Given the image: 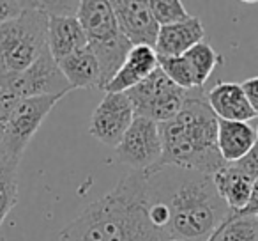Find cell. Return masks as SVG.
I'll list each match as a JSON object with an SVG mask.
<instances>
[{"label": "cell", "instance_id": "f546056e", "mask_svg": "<svg viewBox=\"0 0 258 241\" xmlns=\"http://www.w3.org/2000/svg\"><path fill=\"white\" fill-rule=\"evenodd\" d=\"M256 142H258V128H256Z\"/></svg>", "mask_w": 258, "mask_h": 241}, {"label": "cell", "instance_id": "ac0fdd59", "mask_svg": "<svg viewBox=\"0 0 258 241\" xmlns=\"http://www.w3.org/2000/svg\"><path fill=\"white\" fill-rule=\"evenodd\" d=\"M62 75L71 89H97L99 90V66L92 50L85 46L57 62Z\"/></svg>", "mask_w": 258, "mask_h": 241}, {"label": "cell", "instance_id": "cb8c5ba5", "mask_svg": "<svg viewBox=\"0 0 258 241\" xmlns=\"http://www.w3.org/2000/svg\"><path fill=\"white\" fill-rule=\"evenodd\" d=\"M147 4L159 27L173 25L191 16L180 0H149Z\"/></svg>", "mask_w": 258, "mask_h": 241}, {"label": "cell", "instance_id": "8fae6325", "mask_svg": "<svg viewBox=\"0 0 258 241\" xmlns=\"http://www.w3.org/2000/svg\"><path fill=\"white\" fill-rule=\"evenodd\" d=\"M85 46H89V39L76 15L48 13V50L55 61H62Z\"/></svg>", "mask_w": 258, "mask_h": 241}, {"label": "cell", "instance_id": "7402d4cb", "mask_svg": "<svg viewBox=\"0 0 258 241\" xmlns=\"http://www.w3.org/2000/svg\"><path fill=\"white\" fill-rule=\"evenodd\" d=\"M182 57L189 62L191 69H193L198 89H202V87L205 85V82H207L209 76L212 75L214 68L219 64V61H221L218 52H216L207 41H202V43L195 44V46L189 48Z\"/></svg>", "mask_w": 258, "mask_h": 241}, {"label": "cell", "instance_id": "3957f363", "mask_svg": "<svg viewBox=\"0 0 258 241\" xmlns=\"http://www.w3.org/2000/svg\"><path fill=\"white\" fill-rule=\"evenodd\" d=\"M159 130L163 156L154 169L172 165L214 176L226 165L218 151V117L200 89L189 90L179 114L159 124Z\"/></svg>", "mask_w": 258, "mask_h": 241}, {"label": "cell", "instance_id": "9c48e42d", "mask_svg": "<svg viewBox=\"0 0 258 241\" xmlns=\"http://www.w3.org/2000/svg\"><path fill=\"white\" fill-rule=\"evenodd\" d=\"M133 119V105L124 92H106L90 117L89 131L101 144L117 148Z\"/></svg>", "mask_w": 258, "mask_h": 241}, {"label": "cell", "instance_id": "5b68a950", "mask_svg": "<svg viewBox=\"0 0 258 241\" xmlns=\"http://www.w3.org/2000/svg\"><path fill=\"white\" fill-rule=\"evenodd\" d=\"M187 92L189 90L177 87L158 66L152 75L124 94L133 105L135 117H147L163 124L179 114Z\"/></svg>", "mask_w": 258, "mask_h": 241}, {"label": "cell", "instance_id": "7c38bea8", "mask_svg": "<svg viewBox=\"0 0 258 241\" xmlns=\"http://www.w3.org/2000/svg\"><path fill=\"white\" fill-rule=\"evenodd\" d=\"M205 37V27L198 16H189L173 25L159 27L156 54L158 57H180Z\"/></svg>", "mask_w": 258, "mask_h": 241}, {"label": "cell", "instance_id": "e0dca14e", "mask_svg": "<svg viewBox=\"0 0 258 241\" xmlns=\"http://www.w3.org/2000/svg\"><path fill=\"white\" fill-rule=\"evenodd\" d=\"M212 181L218 188V194L232 211H242L246 208L253 188V179L249 176L237 169L233 163H226L212 176Z\"/></svg>", "mask_w": 258, "mask_h": 241}, {"label": "cell", "instance_id": "484cf974", "mask_svg": "<svg viewBox=\"0 0 258 241\" xmlns=\"http://www.w3.org/2000/svg\"><path fill=\"white\" fill-rule=\"evenodd\" d=\"M240 85H242V90L246 94V100L249 103L251 110L254 112V115H258V76H251V78L244 80Z\"/></svg>", "mask_w": 258, "mask_h": 241}, {"label": "cell", "instance_id": "8992f818", "mask_svg": "<svg viewBox=\"0 0 258 241\" xmlns=\"http://www.w3.org/2000/svg\"><path fill=\"white\" fill-rule=\"evenodd\" d=\"M0 89L11 92L18 100L36 96H66L73 90L48 48L29 69L16 75L0 76Z\"/></svg>", "mask_w": 258, "mask_h": 241}, {"label": "cell", "instance_id": "2e32d148", "mask_svg": "<svg viewBox=\"0 0 258 241\" xmlns=\"http://www.w3.org/2000/svg\"><path fill=\"white\" fill-rule=\"evenodd\" d=\"M256 144V128L249 123L218 119V151L225 163H237Z\"/></svg>", "mask_w": 258, "mask_h": 241}, {"label": "cell", "instance_id": "4316f807", "mask_svg": "<svg viewBox=\"0 0 258 241\" xmlns=\"http://www.w3.org/2000/svg\"><path fill=\"white\" fill-rule=\"evenodd\" d=\"M27 2H4L0 0V25H4L11 18L18 16L23 11Z\"/></svg>", "mask_w": 258, "mask_h": 241}, {"label": "cell", "instance_id": "5bb4252c", "mask_svg": "<svg viewBox=\"0 0 258 241\" xmlns=\"http://www.w3.org/2000/svg\"><path fill=\"white\" fill-rule=\"evenodd\" d=\"M158 69V54L151 46H133L125 57L122 68L110 83L104 87L106 92H127L149 75Z\"/></svg>", "mask_w": 258, "mask_h": 241}, {"label": "cell", "instance_id": "9a60e30c", "mask_svg": "<svg viewBox=\"0 0 258 241\" xmlns=\"http://www.w3.org/2000/svg\"><path fill=\"white\" fill-rule=\"evenodd\" d=\"M76 18L89 39V44L108 41L120 34L110 2L83 0L76 9Z\"/></svg>", "mask_w": 258, "mask_h": 241}, {"label": "cell", "instance_id": "277c9868", "mask_svg": "<svg viewBox=\"0 0 258 241\" xmlns=\"http://www.w3.org/2000/svg\"><path fill=\"white\" fill-rule=\"evenodd\" d=\"M48 48V11L27 2L18 16L0 25V76L29 69Z\"/></svg>", "mask_w": 258, "mask_h": 241}, {"label": "cell", "instance_id": "52a82bcc", "mask_svg": "<svg viewBox=\"0 0 258 241\" xmlns=\"http://www.w3.org/2000/svg\"><path fill=\"white\" fill-rule=\"evenodd\" d=\"M64 96H36L18 103L2 131V146L9 158L20 162L29 142L37 133L44 117Z\"/></svg>", "mask_w": 258, "mask_h": 241}, {"label": "cell", "instance_id": "83f0119b", "mask_svg": "<svg viewBox=\"0 0 258 241\" xmlns=\"http://www.w3.org/2000/svg\"><path fill=\"white\" fill-rule=\"evenodd\" d=\"M244 216H256L258 218V179L253 181V188H251V195L249 201H247L246 208L242 211H237Z\"/></svg>", "mask_w": 258, "mask_h": 241}, {"label": "cell", "instance_id": "7a4b0ae2", "mask_svg": "<svg viewBox=\"0 0 258 241\" xmlns=\"http://www.w3.org/2000/svg\"><path fill=\"white\" fill-rule=\"evenodd\" d=\"M58 241H168L149 220L145 172H129L90 202L60 230Z\"/></svg>", "mask_w": 258, "mask_h": 241}, {"label": "cell", "instance_id": "ffe728a7", "mask_svg": "<svg viewBox=\"0 0 258 241\" xmlns=\"http://www.w3.org/2000/svg\"><path fill=\"white\" fill-rule=\"evenodd\" d=\"M207 241H258V218L232 211Z\"/></svg>", "mask_w": 258, "mask_h": 241}, {"label": "cell", "instance_id": "44dd1931", "mask_svg": "<svg viewBox=\"0 0 258 241\" xmlns=\"http://www.w3.org/2000/svg\"><path fill=\"white\" fill-rule=\"evenodd\" d=\"M18 165L8 155L0 156V227L18 204Z\"/></svg>", "mask_w": 258, "mask_h": 241}, {"label": "cell", "instance_id": "d4e9b609", "mask_svg": "<svg viewBox=\"0 0 258 241\" xmlns=\"http://www.w3.org/2000/svg\"><path fill=\"white\" fill-rule=\"evenodd\" d=\"M239 170H242L246 176H249L251 179H258V142L253 146L249 153L244 156L242 160H239L237 163H233Z\"/></svg>", "mask_w": 258, "mask_h": 241}, {"label": "cell", "instance_id": "603a6c76", "mask_svg": "<svg viewBox=\"0 0 258 241\" xmlns=\"http://www.w3.org/2000/svg\"><path fill=\"white\" fill-rule=\"evenodd\" d=\"M158 66L177 87L184 90L198 89L193 69L182 55L180 57H158Z\"/></svg>", "mask_w": 258, "mask_h": 241}, {"label": "cell", "instance_id": "6da1fadb", "mask_svg": "<svg viewBox=\"0 0 258 241\" xmlns=\"http://www.w3.org/2000/svg\"><path fill=\"white\" fill-rule=\"evenodd\" d=\"M145 186L149 201L168 209V239L207 241L232 213L212 176L195 170L158 167L145 172Z\"/></svg>", "mask_w": 258, "mask_h": 241}, {"label": "cell", "instance_id": "ba28073f", "mask_svg": "<svg viewBox=\"0 0 258 241\" xmlns=\"http://www.w3.org/2000/svg\"><path fill=\"white\" fill-rule=\"evenodd\" d=\"M115 151L118 162L133 170L147 172L154 169L163 156L159 124L147 117H135Z\"/></svg>", "mask_w": 258, "mask_h": 241}, {"label": "cell", "instance_id": "4dcf8cb0", "mask_svg": "<svg viewBox=\"0 0 258 241\" xmlns=\"http://www.w3.org/2000/svg\"><path fill=\"white\" fill-rule=\"evenodd\" d=\"M168 241H179V239H168Z\"/></svg>", "mask_w": 258, "mask_h": 241}, {"label": "cell", "instance_id": "d6986e66", "mask_svg": "<svg viewBox=\"0 0 258 241\" xmlns=\"http://www.w3.org/2000/svg\"><path fill=\"white\" fill-rule=\"evenodd\" d=\"M89 48L92 50L97 66H99V90H104V87L113 80L117 71L122 68L133 44L129 43L122 34H118V36L111 37L108 41L90 43Z\"/></svg>", "mask_w": 258, "mask_h": 241}, {"label": "cell", "instance_id": "f1b7e54d", "mask_svg": "<svg viewBox=\"0 0 258 241\" xmlns=\"http://www.w3.org/2000/svg\"><path fill=\"white\" fill-rule=\"evenodd\" d=\"M6 151H4V146H2V133H0V156H4Z\"/></svg>", "mask_w": 258, "mask_h": 241}, {"label": "cell", "instance_id": "30bf717a", "mask_svg": "<svg viewBox=\"0 0 258 241\" xmlns=\"http://www.w3.org/2000/svg\"><path fill=\"white\" fill-rule=\"evenodd\" d=\"M120 34L133 46H156L159 25L144 0H113L110 2Z\"/></svg>", "mask_w": 258, "mask_h": 241}, {"label": "cell", "instance_id": "4fadbf2b", "mask_svg": "<svg viewBox=\"0 0 258 241\" xmlns=\"http://www.w3.org/2000/svg\"><path fill=\"white\" fill-rule=\"evenodd\" d=\"M207 103L214 115L221 121H235L247 123L254 119V112L251 110L246 100L242 85L235 82H219L207 92Z\"/></svg>", "mask_w": 258, "mask_h": 241}]
</instances>
